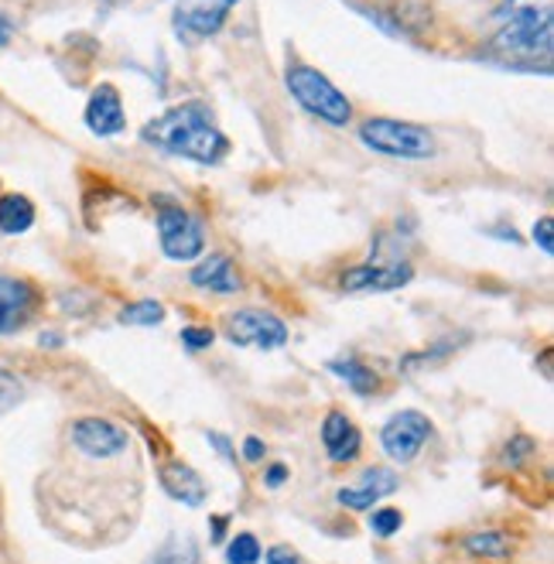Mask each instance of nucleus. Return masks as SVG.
I'll use <instances>...</instances> for the list:
<instances>
[{
  "mask_svg": "<svg viewBox=\"0 0 554 564\" xmlns=\"http://www.w3.org/2000/svg\"><path fill=\"white\" fill-rule=\"evenodd\" d=\"M31 226H35V206H31L28 198L18 192L0 195V234L21 237Z\"/></svg>",
  "mask_w": 554,
  "mask_h": 564,
  "instance_id": "17",
  "label": "nucleus"
},
{
  "mask_svg": "<svg viewBox=\"0 0 554 564\" xmlns=\"http://www.w3.org/2000/svg\"><path fill=\"white\" fill-rule=\"evenodd\" d=\"M360 141L377 154L401 158V161H425L435 154V138L428 127L390 120V117H370L360 127Z\"/></svg>",
  "mask_w": 554,
  "mask_h": 564,
  "instance_id": "4",
  "label": "nucleus"
},
{
  "mask_svg": "<svg viewBox=\"0 0 554 564\" xmlns=\"http://www.w3.org/2000/svg\"><path fill=\"white\" fill-rule=\"evenodd\" d=\"M73 445L89 458H113L127 448V431L104 417H83L73 424Z\"/></svg>",
  "mask_w": 554,
  "mask_h": 564,
  "instance_id": "10",
  "label": "nucleus"
},
{
  "mask_svg": "<svg viewBox=\"0 0 554 564\" xmlns=\"http://www.w3.org/2000/svg\"><path fill=\"white\" fill-rule=\"evenodd\" d=\"M531 455H534V438H528V435H517L513 442H507V452H503V466L517 469L520 462L531 458Z\"/></svg>",
  "mask_w": 554,
  "mask_h": 564,
  "instance_id": "25",
  "label": "nucleus"
},
{
  "mask_svg": "<svg viewBox=\"0 0 554 564\" xmlns=\"http://www.w3.org/2000/svg\"><path fill=\"white\" fill-rule=\"evenodd\" d=\"M161 486L172 496V500L185 503V507H203L206 503V482L203 476L195 473L192 466H182V462H169V466H161Z\"/></svg>",
  "mask_w": 554,
  "mask_h": 564,
  "instance_id": "15",
  "label": "nucleus"
},
{
  "mask_svg": "<svg viewBox=\"0 0 554 564\" xmlns=\"http://www.w3.org/2000/svg\"><path fill=\"white\" fill-rule=\"evenodd\" d=\"M237 4L240 0H178V8L172 14V28L188 45L206 42L226 24V18H230Z\"/></svg>",
  "mask_w": 554,
  "mask_h": 564,
  "instance_id": "6",
  "label": "nucleus"
},
{
  "mask_svg": "<svg viewBox=\"0 0 554 564\" xmlns=\"http://www.w3.org/2000/svg\"><path fill=\"white\" fill-rule=\"evenodd\" d=\"M42 346H62L58 332H45V336H42Z\"/></svg>",
  "mask_w": 554,
  "mask_h": 564,
  "instance_id": "34",
  "label": "nucleus"
},
{
  "mask_svg": "<svg viewBox=\"0 0 554 564\" xmlns=\"http://www.w3.org/2000/svg\"><path fill=\"white\" fill-rule=\"evenodd\" d=\"M226 523H230V517H216V520H213V541H222Z\"/></svg>",
  "mask_w": 554,
  "mask_h": 564,
  "instance_id": "33",
  "label": "nucleus"
},
{
  "mask_svg": "<svg viewBox=\"0 0 554 564\" xmlns=\"http://www.w3.org/2000/svg\"><path fill=\"white\" fill-rule=\"evenodd\" d=\"M178 339H182V346L188 352H203V349H209L216 343V332L213 328H203V325H185Z\"/></svg>",
  "mask_w": 554,
  "mask_h": 564,
  "instance_id": "24",
  "label": "nucleus"
},
{
  "mask_svg": "<svg viewBox=\"0 0 554 564\" xmlns=\"http://www.w3.org/2000/svg\"><path fill=\"white\" fill-rule=\"evenodd\" d=\"M21 393H24L21 380L14 373H8V370H0V411L14 408L21 401Z\"/></svg>",
  "mask_w": 554,
  "mask_h": 564,
  "instance_id": "26",
  "label": "nucleus"
},
{
  "mask_svg": "<svg viewBox=\"0 0 554 564\" xmlns=\"http://www.w3.org/2000/svg\"><path fill=\"white\" fill-rule=\"evenodd\" d=\"M157 240H161V250H165L169 260L185 263V260L203 257V250H206L203 219H195L182 206L161 203L157 206Z\"/></svg>",
  "mask_w": 554,
  "mask_h": 564,
  "instance_id": "5",
  "label": "nucleus"
},
{
  "mask_svg": "<svg viewBox=\"0 0 554 564\" xmlns=\"http://www.w3.org/2000/svg\"><path fill=\"white\" fill-rule=\"evenodd\" d=\"M322 445H325V455H329V462H336V466H346V462H352L356 455H360L363 448V435L360 427H356L343 411H329L322 421Z\"/></svg>",
  "mask_w": 554,
  "mask_h": 564,
  "instance_id": "13",
  "label": "nucleus"
},
{
  "mask_svg": "<svg viewBox=\"0 0 554 564\" xmlns=\"http://www.w3.org/2000/svg\"><path fill=\"white\" fill-rule=\"evenodd\" d=\"M466 551L476 557H507L510 541L500 534V530H476V534L466 538Z\"/></svg>",
  "mask_w": 554,
  "mask_h": 564,
  "instance_id": "19",
  "label": "nucleus"
},
{
  "mask_svg": "<svg viewBox=\"0 0 554 564\" xmlns=\"http://www.w3.org/2000/svg\"><path fill=\"white\" fill-rule=\"evenodd\" d=\"M86 127L93 130L96 138H113V134H120V130L127 127L123 99H120V93L110 83L93 89L89 104H86Z\"/></svg>",
  "mask_w": 554,
  "mask_h": 564,
  "instance_id": "11",
  "label": "nucleus"
},
{
  "mask_svg": "<svg viewBox=\"0 0 554 564\" xmlns=\"http://www.w3.org/2000/svg\"><path fill=\"white\" fill-rule=\"evenodd\" d=\"M151 564H199V547H195L192 538H175L172 544L157 551Z\"/></svg>",
  "mask_w": 554,
  "mask_h": 564,
  "instance_id": "20",
  "label": "nucleus"
},
{
  "mask_svg": "<svg viewBox=\"0 0 554 564\" xmlns=\"http://www.w3.org/2000/svg\"><path fill=\"white\" fill-rule=\"evenodd\" d=\"M206 438H209V445H216V452H219L226 462H233V458H237V452H233V442L226 438V435H219V431H209Z\"/></svg>",
  "mask_w": 554,
  "mask_h": 564,
  "instance_id": "29",
  "label": "nucleus"
},
{
  "mask_svg": "<svg viewBox=\"0 0 554 564\" xmlns=\"http://www.w3.org/2000/svg\"><path fill=\"white\" fill-rule=\"evenodd\" d=\"M428 438H432V421L421 411H401L383 424L380 448L390 462L408 466V462H414L421 455V448H425Z\"/></svg>",
  "mask_w": 554,
  "mask_h": 564,
  "instance_id": "7",
  "label": "nucleus"
},
{
  "mask_svg": "<svg viewBox=\"0 0 554 564\" xmlns=\"http://www.w3.org/2000/svg\"><path fill=\"white\" fill-rule=\"evenodd\" d=\"M401 523H404V517L394 507H383V510L370 513V530H373L377 538H394L398 530H401Z\"/></svg>",
  "mask_w": 554,
  "mask_h": 564,
  "instance_id": "23",
  "label": "nucleus"
},
{
  "mask_svg": "<svg viewBox=\"0 0 554 564\" xmlns=\"http://www.w3.org/2000/svg\"><path fill=\"white\" fill-rule=\"evenodd\" d=\"M35 288L28 281L0 274V336L18 332L28 322V315L35 312Z\"/></svg>",
  "mask_w": 554,
  "mask_h": 564,
  "instance_id": "14",
  "label": "nucleus"
},
{
  "mask_svg": "<svg viewBox=\"0 0 554 564\" xmlns=\"http://www.w3.org/2000/svg\"><path fill=\"white\" fill-rule=\"evenodd\" d=\"M551 226H554V223H551V216H544V219H537V223H534V234H531V237H534V243L541 247V253H547V257L554 253V234H551Z\"/></svg>",
  "mask_w": 554,
  "mask_h": 564,
  "instance_id": "27",
  "label": "nucleus"
},
{
  "mask_svg": "<svg viewBox=\"0 0 554 564\" xmlns=\"http://www.w3.org/2000/svg\"><path fill=\"white\" fill-rule=\"evenodd\" d=\"M414 278L411 263H363L343 274V291L352 294H380V291H398Z\"/></svg>",
  "mask_w": 554,
  "mask_h": 564,
  "instance_id": "9",
  "label": "nucleus"
},
{
  "mask_svg": "<svg viewBox=\"0 0 554 564\" xmlns=\"http://www.w3.org/2000/svg\"><path fill=\"white\" fill-rule=\"evenodd\" d=\"M260 557H264V551H260V541L253 534H237L226 544V561L230 564H257Z\"/></svg>",
  "mask_w": 554,
  "mask_h": 564,
  "instance_id": "22",
  "label": "nucleus"
},
{
  "mask_svg": "<svg viewBox=\"0 0 554 564\" xmlns=\"http://www.w3.org/2000/svg\"><path fill=\"white\" fill-rule=\"evenodd\" d=\"M329 373H336L339 380H346L352 387V393H360V397H370L380 380L370 367H363V362H356V359H333L329 362Z\"/></svg>",
  "mask_w": 554,
  "mask_h": 564,
  "instance_id": "18",
  "label": "nucleus"
},
{
  "mask_svg": "<svg viewBox=\"0 0 554 564\" xmlns=\"http://www.w3.org/2000/svg\"><path fill=\"white\" fill-rule=\"evenodd\" d=\"M192 284L206 288V291H216V294H237L243 288L240 274L233 268V260L226 257V253H213L203 263H195V268H192Z\"/></svg>",
  "mask_w": 554,
  "mask_h": 564,
  "instance_id": "16",
  "label": "nucleus"
},
{
  "mask_svg": "<svg viewBox=\"0 0 554 564\" xmlns=\"http://www.w3.org/2000/svg\"><path fill=\"white\" fill-rule=\"evenodd\" d=\"M11 35H14V24H11L4 14H0V45H8V42H11Z\"/></svg>",
  "mask_w": 554,
  "mask_h": 564,
  "instance_id": "32",
  "label": "nucleus"
},
{
  "mask_svg": "<svg viewBox=\"0 0 554 564\" xmlns=\"http://www.w3.org/2000/svg\"><path fill=\"white\" fill-rule=\"evenodd\" d=\"M284 83H287V93L295 96V104L305 107L312 117L333 127H346L352 120V104L346 99V93H339L318 69H312V65H302V62L287 65Z\"/></svg>",
  "mask_w": 554,
  "mask_h": 564,
  "instance_id": "3",
  "label": "nucleus"
},
{
  "mask_svg": "<svg viewBox=\"0 0 554 564\" xmlns=\"http://www.w3.org/2000/svg\"><path fill=\"white\" fill-rule=\"evenodd\" d=\"M141 141L169 154L188 158L195 164H219L230 154V138L216 127L213 110L199 104V99H188V104H178L169 113L144 123Z\"/></svg>",
  "mask_w": 554,
  "mask_h": 564,
  "instance_id": "1",
  "label": "nucleus"
},
{
  "mask_svg": "<svg viewBox=\"0 0 554 564\" xmlns=\"http://www.w3.org/2000/svg\"><path fill=\"white\" fill-rule=\"evenodd\" d=\"M398 486H401V479H398L394 473H390V469H367L356 486H343V489L336 492V500H339L346 510L363 513V510H370L373 503H380L383 496L398 492Z\"/></svg>",
  "mask_w": 554,
  "mask_h": 564,
  "instance_id": "12",
  "label": "nucleus"
},
{
  "mask_svg": "<svg viewBox=\"0 0 554 564\" xmlns=\"http://www.w3.org/2000/svg\"><path fill=\"white\" fill-rule=\"evenodd\" d=\"M264 564H302V557L291 551V547H284V544H278V547H271L268 554H264Z\"/></svg>",
  "mask_w": 554,
  "mask_h": 564,
  "instance_id": "28",
  "label": "nucleus"
},
{
  "mask_svg": "<svg viewBox=\"0 0 554 564\" xmlns=\"http://www.w3.org/2000/svg\"><path fill=\"white\" fill-rule=\"evenodd\" d=\"M161 322H165V308H161L157 302H151V297L127 305L120 312V325H161Z\"/></svg>",
  "mask_w": 554,
  "mask_h": 564,
  "instance_id": "21",
  "label": "nucleus"
},
{
  "mask_svg": "<svg viewBox=\"0 0 554 564\" xmlns=\"http://www.w3.org/2000/svg\"><path fill=\"white\" fill-rule=\"evenodd\" d=\"M264 482H268L271 489H278V486H284V482H287V466H284V462H274V466H268Z\"/></svg>",
  "mask_w": 554,
  "mask_h": 564,
  "instance_id": "30",
  "label": "nucleus"
},
{
  "mask_svg": "<svg viewBox=\"0 0 554 564\" xmlns=\"http://www.w3.org/2000/svg\"><path fill=\"white\" fill-rule=\"evenodd\" d=\"M226 336L237 346H253V349H281L287 343V325L260 308H240L226 318Z\"/></svg>",
  "mask_w": 554,
  "mask_h": 564,
  "instance_id": "8",
  "label": "nucleus"
},
{
  "mask_svg": "<svg viewBox=\"0 0 554 564\" xmlns=\"http://www.w3.org/2000/svg\"><path fill=\"white\" fill-rule=\"evenodd\" d=\"M497 35L486 45V55L517 65V69H547L551 65V48H554V11L551 4H534V8H517V4H500L497 11Z\"/></svg>",
  "mask_w": 554,
  "mask_h": 564,
  "instance_id": "2",
  "label": "nucleus"
},
{
  "mask_svg": "<svg viewBox=\"0 0 554 564\" xmlns=\"http://www.w3.org/2000/svg\"><path fill=\"white\" fill-rule=\"evenodd\" d=\"M264 452H268V448H264V442L253 438V435L243 442V458H247V462H260V458H264Z\"/></svg>",
  "mask_w": 554,
  "mask_h": 564,
  "instance_id": "31",
  "label": "nucleus"
}]
</instances>
